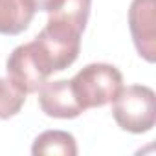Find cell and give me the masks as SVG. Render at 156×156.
Listing matches in <instances>:
<instances>
[{"mask_svg":"<svg viewBox=\"0 0 156 156\" xmlns=\"http://www.w3.org/2000/svg\"><path fill=\"white\" fill-rule=\"evenodd\" d=\"M26 101V94L19 90L8 77H0V119L17 116Z\"/></svg>","mask_w":156,"mask_h":156,"instance_id":"cell-10","label":"cell"},{"mask_svg":"<svg viewBox=\"0 0 156 156\" xmlns=\"http://www.w3.org/2000/svg\"><path fill=\"white\" fill-rule=\"evenodd\" d=\"M37 9L33 0H0V35L26 31Z\"/></svg>","mask_w":156,"mask_h":156,"instance_id":"cell-7","label":"cell"},{"mask_svg":"<svg viewBox=\"0 0 156 156\" xmlns=\"http://www.w3.org/2000/svg\"><path fill=\"white\" fill-rule=\"evenodd\" d=\"M39 107L46 116L59 119H73L85 112L68 79L46 81L39 88Z\"/></svg>","mask_w":156,"mask_h":156,"instance_id":"cell-6","label":"cell"},{"mask_svg":"<svg viewBox=\"0 0 156 156\" xmlns=\"http://www.w3.org/2000/svg\"><path fill=\"white\" fill-rule=\"evenodd\" d=\"M33 41L44 53L53 73L66 70L79 57L81 33H75V31L57 26L53 22H46L44 30Z\"/></svg>","mask_w":156,"mask_h":156,"instance_id":"cell-4","label":"cell"},{"mask_svg":"<svg viewBox=\"0 0 156 156\" xmlns=\"http://www.w3.org/2000/svg\"><path fill=\"white\" fill-rule=\"evenodd\" d=\"M31 152L35 156H44V154L75 156L77 154V143H75V138L70 132L46 130V132H42V134H39L35 138Z\"/></svg>","mask_w":156,"mask_h":156,"instance_id":"cell-9","label":"cell"},{"mask_svg":"<svg viewBox=\"0 0 156 156\" xmlns=\"http://www.w3.org/2000/svg\"><path fill=\"white\" fill-rule=\"evenodd\" d=\"M70 81L75 98L85 110L112 103L118 92L123 88L121 72L108 62H90Z\"/></svg>","mask_w":156,"mask_h":156,"instance_id":"cell-1","label":"cell"},{"mask_svg":"<svg viewBox=\"0 0 156 156\" xmlns=\"http://www.w3.org/2000/svg\"><path fill=\"white\" fill-rule=\"evenodd\" d=\"M112 116L119 129L143 134L156 123V96L145 85H130L121 88L112 101Z\"/></svg>","mask_w":156,"mask_h":156,"instance_id":"cell-2","label":"cell"},{"mask_svg":"<svg viewBox=\"0 0 156 156\" xmlns=\"http://www.w3.org/2000/svg\"><path fill=\"white\" fill-rule=\"evenodd\" d=\"M61 2H62V0H33L35 9H37V11H44V13L53 11Z\"/></svg>","mask_w":156,"mask_h":156,"instance_id":"cell-11","label":"cell"},{"mask_svg":"<svg viewBox=\"0 0 156 156\" xmlns=\"http://www.w3.org/2000/svg\"><path fill=\"white\" fill-rule=\"evenodd\" d=\"M8 79L24 94H35L39 88L53 75L50 62L37 46L35 41L17 46L6 62Z\"/></svg>","mask_w":156,"mask_h":156,"instance_id":"cell-3","label":"cell"},{"mask_svg":"<svg viewBox=\"0 0 156 156\" xmlns=\"http://www.w3.org/2000/svg\"><path fill=\"white\" fill-rule=\"evenodd\" d=\"M129 28L138 53L147 61L156 59V0H132Z\"/></svg>","mask_w":156,"mask_h":156,"instance_id":"cell-5","label":"cell"},{"mask_svg":"<svg viewBox=\"0 0 156 156\" xmlns=\"http://www.w3.org/2000/svg\"><path fill=\"white\" fill-rule=\"evenodd\" d=\"M90 6L92 0H62L53 11H50L48 22L83 35L90 17Z\"/></svg>","mask_w":156,"mask_h":156,"instance_id":"cell-8","label":"cell"}]
</instances>
